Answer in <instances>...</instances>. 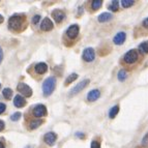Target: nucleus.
Returning a JSON list of instances; mask_svg holds the SVG:
<instances>
[{"label": "nucleus", "mask_w": 148, "mask_h": 148, "mask_svg": "<svg viewBox=\"0 0 148 148\" xmlns=\"http://www.w3.org/2000/svg\"><path fill=\"white\" fill-rule=\"evenodd\" d=\"M101 4H103L101 0H94V1L91 2V8L93 10H97L101 6Z\"/></svg>", "instance_id": "obj_22"}, {"label": "nucleus", "mask_w": 148, "mask_h": 148, "mask_svg": "<svg viewBox=\"0 0 148 148\" xmlns=\"http://www.w3.org/2000/svg\"><path fill=\"white\" fill-rule=\"evenodd\" d=\"M21 118V113L20 112H16V113H14L10 116V119H12V121H17V120H19V119Z\"/></svg>", "instance_id": "obj_26"}, {"label": "nucleus", "mask_w": 148, "mask_h": 148, "mask_svg": "<svg viewBox=\"0 0 148 148\" xmlns=\"http://www.w3.org/2000/svg\"><path fill=\"white\" fill-rule=\"evenodd\" d=\"M35 69V73L40 75H42L48 71V65L47 63H45V62H40V63H37L34 67Z\"/></svg>", "instance_id": "obj_14"}, {"label": "nucleus", "mask_w": 148, "mask_h": 148, "mask_svg": "<svg viewBox=\"0 0 148 148\" xmlns=\"http://www.w3.org/2000/svg\"><path fill=\"white\" fill-rule=\"evenodd\" d=\"M112 19H113V15H111L110 12H103V14H101V15L97 17V20L101 23L108 22V21L112 20Z\"/></svg>", "instance_id": "obj_16"}, {"label": "nucleus", "mask_w": 148, "mask_h": 148, "mask_svg": "<svg viewBox=\"0 0 148 148\" xmlns=\"http://www.w3.org/2000/svg\"><path fill=\"white\" fill-rule=\"evenodd\" d=\"M52 17L54 18L56 23H61L64 20V18H65V14L61 10H54L52 12Z\"/></svg>", "instance_id": "obj_11"}, {"label": "nucleus", "mask_w": 148, "mask_h": 148, "mask_svg": "<svg viewBox=\"0 0 148 148\" xmlns=\"http://www.w3.org/2000/svg\"><path fill=\"white\" fill-rule=\"evenodd\" d=\"M90 148H101V144H99L97 141H92Z\"/></svg>", "instance_id": "obj_27"}, {"label": "nucleus", "mask_w": 148, "mask_h": 148, "mask_svg": "<svg viewBox=\"0 0 148 148\" xmlns=\"http://www.w3.org/2000/svg\"><path fill=\"white\" fill-rule=\"evenodd\" d=\"M40 16L35 15L34 17L32 18V23H33V24H37V23L40 22Z\"/></svg>", "instance_id": "obj_28"}, {"label": "nucleus", "mask_w": 148, "mask_h": 148, "mask_svg": "<svg viewBox=\"0 0 148 148\" xmlns=\"http://www.w3.org/2000/svg\"><path fill=\"white\" fill-rule=\"evenodd\" d=\"M139 51H140L141 54H147L148 53V40L141 42V44L139 45Z\"/></svg>", "instance_id": "obj_17"}, {"label": "nucleus", "mask_w": 148, "mask_h": 148, "mask_svg": "<svg viewBox=\"0 0 148 148\" xmlns=\"http://www.w3.org/2000/svg\"><path fill=\"white\" fill-rule=\"evenodd\" d=\"M24 22H25V16L14 15L8 20V28L10 30H12V31H20V30H22Z\"/></svg>", "instance_id": "obj_1"}, {"label": "nucleus", "mask_w": 148, "mask_h": 148, "mask_svg": "<svg viewBox=\"0 0 148 148\" xmlns=\"http://www.w3.org/2000/svg\"><path fill=\"white\" fill-rule=\"evenodd\" d=\"M3 21H4V18L0 15V24H1V23H3Z\"/></svg>", "instance_id": "obj_35"}, {"label": "nucleus", "mask_w": 148, "mask_h": 148, "mask_svg": "<svg viewBox=\"0 0 148 148\" xmlns=\"http://www.w3.org/2000/svg\"><path fill=\"white\" fill-rule=\"evenodd\" d=\"M76 136H77V137H79V138H81V139H84L85 135H84V134H82V133H77V134H76Z\"/></svg>", "instance_id": "obj_34"}, {"label": "nucleus", "mask_w": 148, "mask_h": 148, "mask_svg": "<svg viewBox=\"0 0 148 148\" xmlns=\"http://www.w3.org/2000/svg\"><path fill=\"white\" fill-rule=\"evenodd\" d=\"M56 86V78L55 77H49L45 80L42 83V93L45 96H49L53 93Z\"/></svg>", "instance_id": "obj_2"}, {"label": "nucleus", "mask_w": 148, "mask_h": 148, "mask_svg": "<svg viewBox=\"0 0 148 148\" xmlns=\"http://www.w3.org/2000/svg\"><path fill=\"white\" fill-rule=\"evenodd\" d=\"M142 145L143 146H148V133L144 136L143 140H142Z\"/></svg>", "instance_id": "obj_29"}, {"label": "nucleus", "mask_w": 148, "mask_h": 148, "mask_svg": "<svg viewBox=\"0 0 148 148\" xmlns=\"http://www.w3.org/2000/svg\"><path fill=\"white\" fill-rule=\"evenodd\" d=\"M77 79H78V75H77L76 73H73V74H71L66 78V80H65V83H64V85H65V86H67L69 84H71V83H73L74 81H76Z\"/></svg>", "instance_id": "obj_18"}, {"label": "nucleus", "mask_w": 148, "mask_h": 148, "mask_svg": "<svg viewBox=\"0 0 148 148\" xmlns=\"http://www.w3.org/2000/svg\"><path fill=\"white\" fill-rule=\"evenodd\" d=\"M33 115L35 117H44L47 115V108L44 105H36L33 109Z\"/></svg>", "instance_id": "obj_8"}, {"label": "nucleus", "mask_w": 148, "mask_h": 148, "mask_svg": "<svg viewBox=\"0 0 148 148\" xmlns=\"http://www.w3.org/2000/svg\"><path fill=\"white\" fill-rule=\"evenodd\" d=\"M56 140H57L56 134L53 133V132H49V133L46 134L44 137V141L46 142V144H48V145H50V146L54 145Z\"/></svg>", "instance_id": "obj_9"}, {"label": "nucleus", "mask_w": 148, "mask_h": 148, "mask_svg": "<svg viewBox=\"0 0 148 148\" xmlns=\"http://www.w3.org/2000/svg\"><path fill=\"white\" fill-rule=\"evenodd\" d=\"M2 95L4 96L6 99H10L12 96V90L10 88H4L2 91Z\"/></svg>", "instance_id": "obj_23"}, {"label": "nucleus", "mask_w": 148, "mask_h": 148, "mask_svg": "<svg viewBox=\"0 0 148 148\" xmlns=\"http://www.w3.org/2000/svg\"><path fill=\"white\" fill-rule=\"evenodd\" d=\"M0 88H1V84H0Z\"/></svg>", "instance_id": "obj_37"}, {"label": "nucleus", "mask_w": 148, "mask_h": 148, "mask_svg": "<svg viewBox=\"0 0 148 148\" xmlns=\"http://www.w3.org/2000/svg\"><path fill=\"white\" fill-rule=\"evenodd\" d=\"M138 59V52H137L136 50L133 49V50H130L128 52H126L123 56V60L124 62H126L127 64H132V63H135Z\"/></svg>", "instance_id": "obj_3"}, {"label": "nucleus", "mask_w": 148, "mask_h": 148, "mask_svg": "<svg viewBox=\"0 0 148 148\" xmlns=\"http://www.w3.org/2000/svg\"><path fill=\"white\" fill-rule=\"evenodd\" d=\"M126 40V34L124 32H118L115 36L113 37V42L115 45H122Z\"/></svg>", "instance_id": "obj_12"}, {"label": "nucleus", "mask_w": 148, "mask_h": 148, "mask_svg": "<svg viewBox=\"0 0 148 148\" xmlns=\"http://www.w3.org/2000/svg\"><path fill=\"white\" fill-rule=\"evenodd\" d=\"M53 28H54V25H53L52 21L50 20L49 18H45L44 20L42 21V23H40V29L42 31H50Z\"/></svg>", "instance_id": "obj_10"}, {"label": "nucleus", "mask_w": 148, "mask_h": 148, "mask_svg": "<svg viewBox=\"0 0 148 148\" xmlns=\"http://www.w3.org/2000/svg\"><path fill=\"white\" fill-rule=\"evenodd\" d=\"M101 96V91L99 89H93L91 91H89L87 94V99L89 101H95L99 99V97Z\"/></svg>", "instance_id": "obj_13"}, {"label": "nucleus", "mask_w": 148, "mask_h": 148, "mask_svg": "<svg viewBox=\"0 0 148 148\" xmlns=\"http://www.w3.org/2000/svg\"><path fill=\"white\" fill-rule=\"evenodd\" d=\"M42 124V120H40V119L32 120L31 122H30V124H29V128H30V130H35V128H37L38 126H40Z\"/></svg>", "instance_id": "obj_19"}, {"label": "nucleus", "mask_w": 148, "mask_h": 148, "mask_svg": "<svg viewBox=\"0 0 148 148\" xmlns=\"http://www.w3.org/2000/svg\"><path fill=\"white\" fill-rule=\"evenodd\" d=\"M89 83H90V80H89V79L83 80V81L79 82V83H78V84H77L76 86H75L74 88L71 90V92H69V95H76V94H78L79 92H81L82 90L85 88V87L88 86Z\"/></svg>", "instance_id": "obj_4"}, {"label": "nucleus", "mask_w": 148, "mask_h": 148, "mask_svg": "<svg viewBox=\"0 0 148 148\" xmlns=\"http://www.w3.org/2000/svg\"><path fill=\"white\" fill-rule=\"evenodd\" d=\"M2 59H3V51L1 49V47H0V63L2 62Z\"/></svg>", "instance_id": "obj_33"}, {"label": "nucleus", "mask_w": 148, "mask_h": 148, "mask_svg": "<svg viewBox=\"0 0 148 148\" xmlns=\"http://www.w3.org/2000/svg\"><path fill=\"white\" fill-rule=\"evenodd\" d=\"M117 77H118V80L120 82L125 81V79L127 78V72H126L125 69H120V71L118 72V75H117Z\"/></svg>", "instance_id": "obj_21"}, {"label": "nucleus", "mask_w": 148, "mask_h": 148, "mask_svg": "<svg viewBox=\"0 0 148 148\" xmlns=\"http://www.w3.org/2000/svg\"><path fill=\"white\" fill-rule=\"evenodd\" d=\"M18 91L25 97H30L32 95V89L25 83H20L18 85Z\"/></svg>", "instance_id": "obj_6"}, {"label": "nucleus", "mask_w": 148, "mask_h": 148, "mask_svg": "<svg viewBox=\"0 0 148 148\" xmlns=\"http://www.w3.org/2000/svg\"><path fill=\"white\" fill-rule=\"evenodd\" d=\"M118 8H119V2L116 1V0L112 1V3L110 4V6H109V10H111V12H117Z\"/></svg>", "instance_id": "obj_25"}, {"label": "nucleus", "mask_w": 148, "mask_h": 148, "mask_svg": "<svg viewBox=\"0 0 148 148\" xmlns=\"http://www.w3.org/2000/svg\"><path fill=\"white\" fill-rule=\"evenodd\" d=\"M4 127H5V124H4V122H3L2 120H0V132H1V131H3V130H4Z\"/></svg>", "instance_id": "obj_32"}, {"label": "nucleus", "mask_w": 148, "mask_h": 148, "mask_svg": "<svg viewBox=\"0 0 148 148\" xmlns=\"http://www.w3.org/2000/svg\"><path fill=\"white\" fill-rule=\"evenodd\" d=\"M83 59L86 62H91L95 58V52H94L93 48H86V49L83 51V54H82Z\"/></svg>", "instance_id": "obj_5"}, {"label": "nucleus", "mask_w": 148, "mask_h": 148, "mask_svg": "<svg viewBox=\"0 0 148 148\" xmlns=\"http://www.w3.org/2000/svg\"><path fill=\"white\" fill-rule=\"evenodd\" d=\"M79 30H80V27L78 25H76V24L71 25L66 30V35L69 38L74 40V38H76V37L78 36V34H79Z\"/></svg>", "instance_id": "obj_7"}, {"label": "nucleus", "mask_w": 148, "mask_h": 148, "mask_svg": "<svg viewBox=\"0 0 148 148\" xmlns=\"http://www.w3.org/2000/svg\"><path fill=\"white\" fill-rule=\"evenodd\" d=\"M5 109H6L5 104H3V103H0V114H2L3 112L5 111Z\"/></svg>", "instance_id": "obj_30"}, {"label": "nucleus", "mask_w": 148, "mask_h": 148, "mask_svg": "<svg viewBox=\"0 0 148 148\" xmlns=\"http://www.w3.org/2000/svg\"><path fill=\"white\" fill-rule=\"evenodd\" d=\"M118 112H119V106L116 105V106H114L113 108H111V110L109 112V117H110V118H115L116 115L118 114Z\"/></svg>", "instance_id": "obj_20"}, {"label": "nucleus", "mask_w": 148, "mask_h": 148, "mask_svg": "<svg viewBox=\"0 0 148 148\" xmlns=\"http://www.w3.org/2000/svg\"><path fill=\"white\" fill-rule=\"evenodd\" d=\"M14 105L17 108H22V107H24L26 105V101H25V99L22 95L18 94V95L15 96V99H14Z\"/></svg>", "instance_id": "obj_15"}, {"label": "nucleus", "mask_w": 148, "mask_h": 148, "mask_svg": "<svg viewBox=\"0 0 148 148\" xmlns=\"http://www.w3.org/2000/svg\"><path fill=\"white\" fill-rule=\"evenodd\" d=\"M134 4H135V1H134V0H122V1H121V5H122L124 8H131Z\"/></svg>", "instance_id": "obj_24"}, {"label": "nucleus", "mask_w": 148, "mask_h": 148, "mask_svg": "<svg viewBox=\"0 0 148 148\" xmlns=\"http://www.w3.org/2000/svg\"><path fill=\"white\" fill-rule=\"evenodd\" d=\"M0 148H5L4 144H3L2 142H0Z\"/></svg>", "instance_id": "obj_36"}, {"label": "nucleus", "mask_w": 148, "mask_h": 148, "mask_svg": "<svg viewBox=\"0 0 148 148\" xmlns=\"http://www.w3.org/2000/svg\"><path fill=\"white\" fill-rule=\"evenodd\" d=\"M142 24H143L144 27L147 28V29H148V18H146V19H144V20H143V23H142Z\"/></svg>", "instance_id": "obj_31"}]
</instances>
